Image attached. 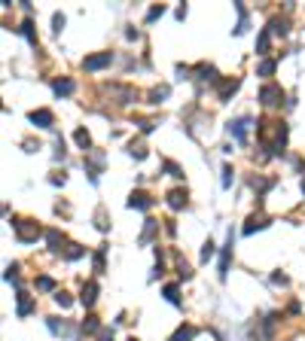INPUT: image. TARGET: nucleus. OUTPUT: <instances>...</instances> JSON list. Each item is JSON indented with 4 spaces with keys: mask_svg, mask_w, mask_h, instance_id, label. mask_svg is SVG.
<instances>
[{
    "mask_svg": "<svg viewBox=\"0 0 305 341\" xmlns=\"http://www.w3.org/2000/svg\"><path fill=\"white\" fill-rule=\"evenodd\" d=\"M110 61H113L110 52H101V55H88V58L83 61V67H86V70H101V67H107Z\"/></svg>",
    "mask_w": 305,
    "mask_h": 341,
    "instance_id": "obj_2",
    "label": "nucleus"
},
{
    "mask_svg": "<svg viewBox=\"0 0 305 341\" xmlns=\"http://www.w3.org/2000/svg\"><path fill=\"white\" fill-rule=\"evenodd\" d=\"M153 201H150V195L147 192H134L131 198H129V207H137V210H147Z\"/></svg>",
    "mask_w": 305,
    "mask_h": 341,
    "instance_id": "obj_4",
    "label": "nucleus"
},
{
    "mask_svg": "<svg viewBox=\"0 0 305 341\" xmlns=\"http://www.w3.org/2000/svg\"><path fill=\"white\" fill-rule=\"evenodd\" d=\"M61 241H64V238L58 235V231H49V244H52V247H55V250H58V244H61Z\"/></svg>",
    "mask_w": 305,
    "mask_h": 341,
    "instance_id": "obj_23",
    "label": "nucleus"
},
{
    "mask_svg": "<svg viewBox=\"0 0 305 341\" xmlns=\"http://www.w3.org/2000/svg\"><path fill=\"white\" fill-rule=\"evenodd\" d=\"M229 259H232V235H229V244L223 247V256H220V277L229 274Z\"/></svg>",
    "mask_w": 305,
    "mask_h": 341,
    "instance_id": "obj_6",
    "label": "nucleus"
},
{
    "mask_svg": "<svg viewBox=\"0 0 305 341\" xmlns=\"http://www.w3.org/2000/svg\"><path fill=\"white\" fill-rule=\"evenodd\" d=\"M257 46H260V52H265V46H268V31L260 34V43H257Z\"/></svg>",
    "mask_w": 305,
    "mask_h": 341,
    "instance_id": "obj_25",
    "label": "nucleus"
},
{
    "mask_svg": "<svg viewBox=\"0 0 305 341\" xmlns=\"http://www.w3.org/2000/svg\"><path fill=\"white\" fill-rule=\"evenodd\" d=\"M80 256H83V247L70 244V250H67V259H80Z\"/></svg>",
    "mask_w": 305,
    "mask_h": 341,
    "instance_id": "obj_20",
    "label": "nucleus"
},
{
    "mask_svg": "<svg viewBox=\"0 0 305 341\" xmlns=\"http://www.w3.org/2000/svg\"><path fill=\"white\" fill-rule=\"evenodd\" d=\"M74 140L80 143V147H83V150H88V147H92V137H88V131H83V128H80V131L74 134Z\"/></svg>",
    "mask_w": 305,
    "mask_h": 341,
    "instance_id": "obj_14",
    "label": "nucleus"
},
{
    "mask_svg": "<svg viewBox=\"0 0 305 341\" xmlns=\"http://www.w3.org/2000/svg\"><path fill=\"white\" fill-rule=\"evenodd\" d=\"M37 286H40V290H55V280H52V277H40Z\"/></svg>",
    "mask_w": 305,
    "mask_h": 341,
    "instance_id": "obj_19",
    "label": "nucleus"
},
{
    "mask_svg": "<svg viewBox=\"0 0 305 341\" xmlns=\"http://www.w3.org/2000/svg\"><path fill=\"white\" fill-rule=\"evenodd\" d=\"M302 192H305V180H302Z\"/></svg>",
    "mask_w": 305,
    "mask_h": 341,
    "instance_id": "obj_30",
    "label": "nucleus"
},
{
    "mask_svg": "<svg viewBox=\"0 0 305 341\" xmlns=\"http://www.w3.org/2000/svg\"><path fill=\"white\" fill-rule=\"evenodd\" d=\"M83 329H86V332H95V329H98V317H88V320L83 323Z\"/></svg>",
    "mask_w": 305,
    "mask_h": 341,
    "instance_id": "obj_21",
    "label": "nucleus"
},
{
    "mask_svg": "<svg viewBox=\"0 0 305 341\" xmlns=\"http://www.w3.org/2000/svg\"><path fill=\"white\" fill-rule=\"evenodd\" d=\"M55 302L61 304V308H67V304H70V296H67V293H58V296H55Z\"/></svg>",
    "mask_w": 305,
    "mask_h": 341,
    "instance_id": "obj_27",
    "label": "nucleus"
},
{
    "mask_svg": "<svg viewBox=\"0 0 305 341\" xmlns=\"http://www.w3.org/2000/svg\"><path fill=\"white\" fill-rule=\"evenodd\" d=\"M260 98H262V104H268V107H275L278 101H281V88H275V85H265L262 92H260Z\"/></svg>",
    "mask_w": 305,
    "mask_h": 341,
    "instance_id": "obj_3",
    "label": "nucleus"
},
{
    "mask_svg": "<svg viewBox=\"0 0 305 341\" xmlns=\"http://www.w3.org/2000/svg\"><path fill=\"white\" fill-rule=\"evenodd\" d=\"M192 338H195V329H192V326H180V329L174 332L171 341H192Z\"/></svg>",
    "mask_w": 305,
    "mask_h": 341,
    "instance_id": "obj_10",
    "label": "nucleus"
},
{
    "mask_svg": "<svg viewBox=\"0 0 305 341\" xmlns=\"http://www.w3.org/2000/svg\"><path fill=\"white\" fill-rule=\"evenodd\" d=\"M19 314H22V317L31 314V299H28L25 293H19Z\"/></svg>",
    "mask_w": 305,
    "mask_h": 341,
    "instance_id": "obj_15",
    "label": "nucleus"
},
{
    "mask_svg": "<svg viewBox=\"0 0 305 341\" xmlns=\"http://www.w3.org/2000/svg\"><path fill=\"white\" fill-rule=\"evenodd\" d=\"M247 125H250V119H238L235 125H229V131L235 134V140H244L247 137Z\"/></svg>",
    "mask_w": 305,
    "mask_h": 341,
    "instance_id": "obj_8",
    "label": "nucleus"
},
{
    "mask_svg": "<svg viewBox=\"0 0 305 341\" xmlns=\"http://www.w3.org/2000/svg\"><path fill=\"white\" fill-rule=\"evenodd\" d=\"M165 171H168L171 177H183V174H180V168H177V165H171V161H168V165H165Z\"/></svg>",
    "mask_w": 305,
    "mask_h": 341,
    "instance_id": "obj_28",
    "label": "nucleus"
},
{
    "mask_svg": "<svg viewBox=\"0 0 305 341\" xmlns=\"http://www.w3.org/2000/svg\"><path fill=\"white\" fill-rule=\"evenodd\" d=\"M129 341H137V338H129Z\"/></svg>",
    "mask_w": 305,
    "mask_h": 341,
    "instance_id": "obj_31",
    "label": "nucleus"
},
{
    "mask_svg": "<svg viewBox=\"0 0 305 341\" xmlns=\"http://www.w3.org/2000/svg\"><path fill=\"white\" fill-rule=\"evenodd\" d=\"M162 12H165V6H153V9H150V15H147V22H156Z\"/></svg>",
    "mask_w": 305,
    "mask_h": 341,
    "instance_id": "obj_22",
    "label": "nucleus"
},
{
    "mask_svg": "<svg viewBox=\"0 0 305 341\" xmlns=\"http://www.w3.org/2000/svg\"><path fill=\"white\" fill-rule=\"evenodd\" d=\"M235 88H238V79H226V82L220 85V98L226 101V98H229L232 92H235Z\"/></svg>",
    "mask_w": 305,
    "mask_h": 341,
    "instance_id": "obj_12",
    "label": "nucleus"
},
{
    "mask_svg": "<svg viewBox=\"0 0 305 341\" xmlns=\"http://www.w3.org/2000/svg\"><path fill=\"white\" fill-rule=\"evenodd\" d=\"M168 204H171L174 210H180V207L186 204V195H183L180 189H174V192H168Z\"/></svg>",
    "mask_w": 305,
    "mask_h": 341,
    "instance_id": "obj_9",
    "label": "nucleus"
},
{
    "mask_svg": "<svg viewBox=\"0 0 305 341\" xmlns=\"http://www.w3.org/2000/svg\"><path fill=\"white\" fill-rule=\"evenodd\" d=\"M211 256H214V244H211V241H208V244H205V250H202V259H205V262H208V259H211Z\"/></svg>",
    "mask_w": 305,
    "mask_h": 341,
    "instance_id": "obj_24",
    "label": "nucleus"
},
{
    "mask_svg": "<svg viewBox=\"0 0 305 341\" xmlns=\"http://www.w3.org/2000/svg\"><path fill=\"white\" fill-rule=\"evenodd\" d=\"M260 74H262V76H272V74H275V61H262V64H260Z\"/></svg>",
    "mask_w": 305,
    "mask_h": 341,
    "instance_id": "obj_17",
    "label": "nucleus"
},
{
    "mask_svg": "<svg viewBox=\"0 0 305 341\" xmlns=\"http://www.w3.org/2000/svg\"><path fill=\"white\" fill-rule=\"evenodd\" d=\"M22 34H25V37H28L34 46H37V34H34V25H31V22H25V25H22Z\"/></svg>",
    "mask_w": 305,
    "mask_h": 341,
    "instance_id": "obj_16",
    "label": "nucleus"
},
{
    "mask_svg": "<svg viewBox=\"0 0 305 341\" xmlns=\"http://www.w3.org/2000/svg\"><path fill=\"white\" fill-rule=\"evenodd\" d=\"M80 299H83V304H86V308H88V304H95V299H98V286H95V283H86Z\"/></svg>",
    "mask_w": 305,
    "mask_h": 341,
    "instance_id": "obj_7",
    "label": "nucleus"
},
{
    "mask_svg": "<svg viewBox=\"0 0 305 341\" xmlns=\"http://www.w3.org/2000/svg\"><path fill=\"white\" fill-rule=\"evenodd\" d=\"M265 226V217H250V223L244 226V235H250V231H257V228H262Z\"/></svg>",
    "mask_w": 305,
    "mask_h": 341,
    "instance_id": "obj_13",
    "label": "nucleus"
},
{
    "mask_svg": "<svg viewBox=\"0 0 305 341\" xmlns=\"http://www.w3.org/2000/svg\"><path fill=\"white\" fill-rule=\"evenodd\" d=\"M165 299H168V302H174V304L180 302V296H177V286H165Z\"/></svg>",
    "mask_w": 305,
    "mask_h": 341,
    "instance_id": "obj_18",
    "label": "nucleus"
},
{
    "mask_svg": "<svg viewBox=\"0 0 305 341\" xmlns=\"http://www.w3.org/2000/svg\"><path fill=\"white\" fill-rule=\"evenodd\" d=\"M31 122L40 125V128H49V125H52V113H49V110H34V113H31Z\"/></svg>",
    "mask_w": 305,
    "mask_h": 341,
    "instance_id": "obj_5",
    "label": "nucleus"
},
{
    "mask_svg": "<svg viewBox=\"0 0 305 341\" xmlns=\"http://www.w3.org/2000/svg\"><path fill=\"white\" fill-rule=\"evenodd\" d=\"M223 186H232V168L229 165L223 168Z\"/></svg>",
    "mask_w": 305,
    "mask_h": 341,
    "instance_id": "obj_26",
    "label": "nucleus"
},
{
    "mask_svg": "<svg viewBox=\"0 0 305 341\" xmlns=\"http://www.w3.org/2000/svg\"><path fill=\"white\" fill-rule=\"evenodd\" d=\"M15 235H19V241H37L40 238V226L31 223V220H22V223H15Z\"/></svg>",
    "mask_w": 305,
    "mask_h": 341,
    "instance_id": "obj_1",
    "label": "nucleus"
},
{
    "mask_svg": "<svg viewBox=\"0 0 305 341\" xmlns=\"http://www.w3.org/2000/svg\"><path fill=\"white\" fill-rule=\"evenodd\" d=\"M98 341H113V332H104V335H101Z\"/></svg>",
    "mask_w": 305,
    "mask_h": 341,
    "instance_id": "obj_29",
    "label": "nucleus"
},
{
    "mask_svg": "<svg viewBox=\"0 0 305 341\" xmlns=\"http://www.w3.org/2000/svg\"><path fill=\"white\" fill-rule=\"evenodd\" d=\"M52 88H55V95H70V92H74V82H70V79H55Z\"/></svg>",
    "mask_w": 305,
    "mask_h": 341,
    "instance_id": "obj_11",
    "label": "nucleus"
}]
</instances>
